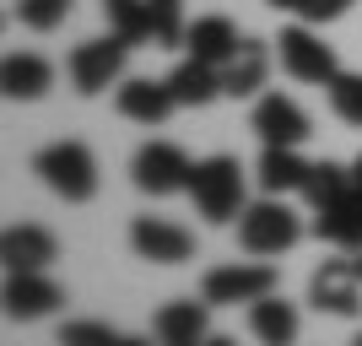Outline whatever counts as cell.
Returning a JSON list of instances; mask_svg holds the SVG:
<instances>
[{
  "instance_id": "1",
  "label": "cell",
  "mask_w": 362,
  "mask_h": 346,
  "mask_svg": "<svg viewBox=\"0 0 362 346\" xmlns=\"http://www.w3.org/2000/svg\"><path fill=\"white\" fill-rule=\"evenodd\" d=\"M298 238H303V222L281 195H265L255 206H243V217H238V249L243 255L271 260V255H287Z\"/></svg>"
},
{
  "instance_id": "2",
  "label": "cell",
  "mask_w": 362,
  "mask_h": 346,
  "mask_svg": "<svg viewBox=\"0 0 362 346\" xmlns=\"http://www.w3.org/2000/svg\"><path fill=\"white\" fill-rule=\"evenodd\" d=\"M189 200H195V211L211 227L243 217V168H238V157H206V163H195V173H189Z\"/></svg>"
},
{
  "instance_id": "3",
  "label": "cell",
  "mask_w": 362,
  "mask_h": 346,
  "mask_svg": "<svg viewBox=\"0 0 362 346\" xmlns=\"http://www.w3.org/2000/svg\"><path fill=\"white\" fill-rule=\"evenodd\" d=\"M33 173L60 200H71V206L98 195V163H92V151L81 146V141H54V146H44L33 157Z\"/></svg>"
},
{
  "instance_id": "4",
  "label": "cell",
  "mask_w": 362,
  "mask_h": 346,
  "mask_svg": "<svg viewBox=\"0 0 362 346\" xmlns=\"http://www.w3.org/2000/svg\"><path fill=\"white\" fill-rule=\"evenodd\" d=\"M276 54H281V71L292 76V81H314V87H330L335 76H341V65H335V49L319 38L308 22H298V28H281V38H276Z\"/></svg>"
},
{
  "instance_id": "5",
  "label": "cell",
  "mask_w": 362,
  "mask_h": 346,
  "mask_svg": "<svg viewBox=\"0 0 362 346\" xmlns=\"http://www.w3.org/2000/svg\"><path fill=\"white\" fill-rule=\"evenodd\" d=\"M124 54H130V44L124 38H92V44H76L71 60H65V71H71V87L81 92V98H98L103 87H114L124 76Z\"/></svg>"
},
{
  "instance_id": "6",
  "label": "cell",
  "mask_w": 362,
  "mask_h": 346,
  "mask_svg": "<svg viewBox=\"0 0 362 346\" xmlns=\"http://www.w3.org/2000/svg\"><path fill=\"white\" fill-rule=\"evenodd\" d=\"M189 173H195V163L173 141H146L130 163V179L141 195H179V190H189Z\"/></svg>"
},
{
  "instance_id": "7",
  "label": "cell",
  "mask_w": 362,
  "mask_h": 346,
  "mask_svg": "<svg viewBox=\"0 0 362 346\" xmlns=\"http://www.w3.org/2000/svg\"><path fill=\"white\" fill-rule=\"evenodd\" d=\"M265 292H276V271L271 265H249V260L216 265V271H206V282H200V298L211 303V308H238V303H255V298H265Z\"/></svg>"
},
{
  "instance_id": "8",
  "label": "cell",
  "mask_w": 362,
  "mask_h": 346,
  "mask_svg": "<svg viewBox=\"0 0 362 346\" xmlns=\"http://www.w3.org/2000/svg\"><path fill=\"white\" fill-rule=\"evenodd\" d=\"M130 249L151 265H184V260H195V233L168 222V217H136L130 222Z\"/></svg>"
},
{
  "instance_id": "9",
  "label": "cell",
  "mask_w": 362,
  "mask_h": 346,
  "mask_svg": "<svg viewBox=\"0 0 362 346\" xmlns=\"http://www.w3.org/2000/svg\"><path fill=\"white\" fill-rule=\"evenodd\" d=\"M255 136L265 146H303V141L314 136V125L303 114V103H292L287 92H259L255 98Z\"/></svg>"
},
{
  "instance_id": "10",
  "label": "cell",
  "mask_w": 362,
  "mask_h": 346,
  "mask_svg": "<svg viewBox=\"0 0 362 346\" xmlns=\"http://www.w3.org/2000/svg\"><path fill=\"white\" fill-rule=\"evenodd\" d=\"M308 303H314L319 314H335V319H357L362 314V276L341 260L330 265H319L314 282H308Z\"/></svg>"
},
{
  "instance_id": "11",
  "label": "cell",
  "mask_w": 362,
  "mask_h": 346,
  "mask_svg": "<svg viewBox=\"0 0 362 346\" xmlns=\"http://www.w3.org/2000/svg\"><path fill=\"white\" fill-rule=\"evenodd\" d=\"M314 233L325 243H335V249H362V184L357 179L314 211Z\"/></svg>"
},
{
  "instance_id": "12",
  "label": "cell",
  "mask_w": 362,
  "mask_h": 346,
  "mask_svg": "<svg viewBox=\"0 0 362 346\" xmlns=\"http://www.w3.org/2000/svg\"><path fill=\"white\" fill-rule=\"evenodd\" d=\"M206 308L211 303L206 298H173L157 308V319H151V335H157V346H206L211 341V325H206Z\"/></svg>"
},
{
  "instance_id": "13",
  "label": "cell",
  "mask_w": 362,
  "mask_h": 346,
  "mask_svg": "<svg viewBox=\"0 0 362 346\" xmlns=\"http://www.w3.org/2000/svg\"><path fill=\"white\" fill-rule=\"evenodd\" d=\"M0 260H6V271H49V265L60 260V243H54L49 227L22 222V227H6V238H0Z\"/></svg>"
},
{
  "instance_id": "14",
  "label": "cell",
  "mask_w": 362,
  "mask_h": 346,
  "mask_svg": "<svg viewBox=\"0 0 362 346\" xmlns=\"http://www.w3.org/2000/svg\"><path fill=\"white\" fill-rule=\"evenodd\" d=\"M65 303L60 282H49L44 271H11L6 282V314L11 319H49Z\"/></svg>"
},
{
  "instance_id": "15",
  "label": "cell",
  "mask_w": 362,
  "mask_h": 346,
  "mask_svg": "<svg viewBox=\"0 0 362 346\" xmlns=\"http://www.w3.org/2000/svg\"><path fill=\"white\" fill-rule=\"evenodd\" d=\"M163 81H168V92H173V103H179V108H206L211 98H222V65L195 60V54L179 60Z\"/></svg>"
},
{
  "instance_id": "16",
  "label": "cell",
  "mask_w": 362,
  "mask_h": 346,
  "mask_svg": "<svg viewBox=\"0 0 362 346\" xmlns=\"http://www.w3.org/2000/svg\"><path fill=\"white\" fill-rule=\"evenodd\" d=\"M265 76H271V49L259 38H243L238 54L222 65V98H259Z\"/></svg>"
},
{
  "instance_id": "17",
  "label": "cell",
  "mask_w": 362,
  "mask_h": 346,
  "mask_svg": "<svg viewBox=\"0 0 362 346\" xmlns=\"http://www.w3.org/2000/svg\"><path fill=\"white\" fill-rule=\"evenodd\" d=\"M114 103H119L124 120L136 125H163L168 114H173V92H168V81H151V76H130L119 92H114Z\"/></svg>"
},
{
  "instance_id": "18",
  "label": "cell",
  "mask_w": 362,
  "mask_h": 346,
  "mask_svg": "<svg viewBox=\"0 0 362 346\" xmlns=\"http://www.w3.org/2000/svg\"><path fill=\"white\" fill-rule=\"evenodd\" d=\"M249 330H255L259 346H292L298 341V303L276 298V292L255 298L249 303Z\"/></svg>"
},
{
  "instance_id": "19",
  "label": "cell",
  "mask_w": 362,
  "mask_h": 346,
  "mask_svg": "<svg viewBox=\"0 0 362 346\" xmlns=\"http://www.w3.org/2000/svg\"><path fill=\"white\" fill-rule=\"evenodd\" d=\"M0 87H6V98H16V103H33V98H44V92L54 87V65H49L44 54H6Z\"/></svg>"
},
{
  "instance_id": "20",
  "label": "cell",
  "mask_w": 362,
  "mask_h": 346,
  "mask_svg": "<svg viewBox=\"0 0 362 346\" xmlns=\"http://www.w3.org/2000/svg\"><path fill=\"white\" fill-rule=\"evenodd\" d=\"M238 28L227 22V16H195L189 22V33H184V49L195 54V60H211V65H227L233 54H238Z\"/></svg>"
},
{
  "instance_id": "21",
  "label": "cell",
  "mask_w": 362,
  "mask_h": 346,
  "mask_svg": "<svg viewBox=\"0 0 362 346\" xmlns=\"http://www.w3.org/2000/svg\"><path fill=\"white\" fill-rule=\"evenodd\" d=\"M308 168H314V163H303L298 146H265V151H259L255 179H259V190H265V195H287V190H303Z\"/></svg>"
},
{
  "instance_id": "22",
  "label": "cell",
  "mask_w": 362,
  "mask_h": 346,
  "mask_svg": "<svg viewBox=\"0 0 362 346\" xmlns=\"http://www.w3.org/2000/svg\"><path fill=\"white\" fill-rule=\"evenodd\" d=\"M103 22L114 38H124L130 49L151 44V16H146V0H103Z\"/></svg>"
},
{
  "instance_id": "23",
  "label": "cell",
  "mask_w": 362,
  "mask_h": 346,
  "mask_svg": "<svg viewBox=\"0 0 362 346\" xmlns=\"http://www.w3.org/2000/svg\"><path fill=\"white\" fill-rule=\"evenodd\" d=\"M151 16V49H179L189 22H184V0H146Z\"/></svg>"
},
{
  "instance_id": "24",
  "label": "cell",
  "mask_w": 362,
  "mask_h": 346,
  "mask_svg": "<svg viewBox=\"0 0 362 346\" xmlns=\"http://www.w3.org/2000/svg\"><path fill=\"white\" fill-rule=\"evenodd\" d=\"M346 184H351V168H341V163H314V168H308V179H303V200L319 211L325 200L341 195Z\"/></svg>"
},
{
  "instance_id": "25",
  "label": "cell",
  "mask_w": 362,
  "mask_h": 346,
  "mask_svg": "<svg viewBox=\"0 0 362 346\" xmlns=\"http://www.w3.org/2000/svg\"><path fill=\"white\" fill-rule=\"evenodd\" d=\"M330 108L341 125H362V71H341L330 81Z\"/></svg>"
},
{
  "instance_id": "26",
  "label": "cell",
  "mask_w": 362,
  "mask_h": 346,
  "mask_svg": "<svg viewBox=\"0 0 362 346\" xmlns=\"http://www.w3.org/2000/svg\"><path fill=\"white\" fill-rule=\"evenodd\" d=\"M60 346H124V335L103 319H71L60 325Z\"/></svg>"
},
{
  "instance_id": "27",
  "label": "cell",
  "mask_w": 362,
  "mask_h": 346,
  "mask_svg": "<svg viewBox=\"0 0 362 346\" xmlns=\"http://www.w3.org/2000/svg\"><path fill=\"white\" fill-rule=\"evenodd\" d=\"M16 16H22V28H33V33H54L65 16H71V0H22Z\"/></svg>"
},
{
  "instance_id": "28",
  "label": "cell",
  "mask_w": 362,
  "mask_h": 346,
  "mask_svg": "<svg viewBox=\"0 0 362 346\" xmlns=\"http://www.w3.org/2000/svg\"><path fill=\"white\" fill-rule=\"evenodd\" d=\"M351 0H298V16L308 22V28H319V22H335V16H346Z\"/></svg>"
},
{
  "instance_id": "29",
  "label": "cell",
  "mask_w": 362,
  "mask_h": 346,
  "mask_svg": "<svg viewBox=\"0 0 362 346\" xmlns=\"http://www.w3.org/2000/svg\"><path fill=\"white\" fill-rule=\"evenodd\" d=\"M206 346H238V341H233V335H211Z\"/></svg>"
},
{
  "instance_id": "30",
  "label": "cell",
  "mask_w": 362,
  "mask_h": 346,
  "mask_svg": "<svg viewBox=\"0 0 362 346\" xmlns=\"http://www.w3.org/2000/svg\"><path fill=\"white\" fill-rule=\"evenodd\" d=\"M276 11H298V0H271Z\"/></svg>"
},
{
  "instance_id": "31",
  "label": "cell",
  "mask_w": 362,
  "mask_h": 346,
  "mask_svg": "<svg viewBox=\"0 0 362 346\" xmlns=\"http://www.w3.org/2000/svg\"><path fill=\"white\" fill-rule=\"evenodd\" d=\"M124 346H151V341H141V335H124Z\"/></svg>"
},
{
  "instance_id": "32",
  "label": "cell",
  "mask_w": 362,
  "mask_h": 346,
  "mask_svg": "<svg viewBox=\"0 0 362 346\" xmlns=\"http://www.w3.org/2000/svg\"><path fill=\"white\" fill-rule=\"evenodd\" d=\"M351 179H357V184H362V157H357V163H351Z\"/></svg>"
},
{
  "instance_id": "33",
  "label": "cell",
  "mask_w": 362,
  "mask_h": 346,
  "mask_svg": "<svg viewBox=\"0 0 362 346\" xmlns=\"http://www.w3.org/2000/svg\"><path fill=\"white\" fill-rule=\"evenodd\" d=\"M351 271H357V276H362V249H357V260H351Z\"/></svg>"
},
{
  "instance_id": "34",
  "label": "cell",
  "mask_w": 362,
  "mask_h": 346,
  "mask_svg": "<svg viewBox=\"0 0 362 346\" xmlns=\"http://www.w3.org/2000/svg\"><path fill=\"white\" fill-rule=\"evenodd\" d=\"M351 346H362V335H357V341H351Z\"/></svg>"
}]
</instances>
